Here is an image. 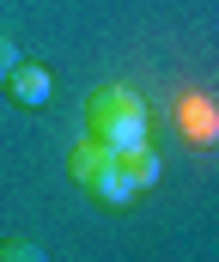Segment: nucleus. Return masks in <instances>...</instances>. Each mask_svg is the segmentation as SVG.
Masks as SVG:
<instances>
[{"label": "nucleus", "instance_id": "obj_1", "mask_svg": "<svg viewBox=\"0 0 219 262\" xmlns=\"http://www.w3.org/2000/svg\"><path fill=\"white\" fill-rule=\"evenodd\" d=\"M0 85H6V98H12V104L43 110V104H49V92H55V73H49V67H37V61H18Z\"/></svg>", "mask_w": 219, "mask_h": 262}, {"label": "nucleus", "instance_id": "obj_2", "mask_svg": "<svg viewBox=\"0 0 219 262\" xmlns=\"http://www.w3.org/2000/svg\"><path fill=\"white\" fill-rule=\"evenodd\" d=\"M85 189H91V201H104V207H128V201L140 195V189H134V177H128V165H122V159H104V165H98V171H91V183H85Z\"/></svg>", "mask_w": 219, "mask_h": 262}, {"label": "nucleus", "instance_id": "obj_3", "mask_svg": "<svg viewBox=\"0 0 219 262\" xmlns=\"http://www.w3.org/2000/svg\"><path fill=\"white\" fill-rule=\"evenodd\" d=\"M98 140L116 152V159H128V152H140V146H152V134H146V110H128V116H116V122H104L98 128Z\"/></svg>", "mask_w": 219, "mask_h": 262}, {"label": "nucleus", "instance_id": "obj_4", "mask_svg": "<svg viewBox=\"0 0 219 262\" xmlns=\"http://www.w3.org/2000/svg\"><path fill=\"white\" fill-rule=\"evenodd\" d=\"M128 110H146V104L134 98V92H128V85H116V79H110V85H98V92L85 98V116H91V134L104 128V122H116V116H128Z\"/></svg>", "mask_w": 219, "mask_h": 262}, {"label": "nucleus", "instance_id": "obj_5", "mask_svg": "<svg viewBox=\"0 0 219 262\" xmlns=\"http://www.w3.org/2000/svg\"><path fill=\"white\" fill-rule=\"evenodd\" d=\"M104 159H116V152H110V146H104L98 134H85V140H73V152H67V177H73V183H91V171H98Z\"/></svg>", "mask_w": 219, "mask_h": 262}, {"label": "nucleus", "instance_id": "obj_6", "mask_svg": "<svg viewBox=\"0 0 219 262\" xmlns=\"http://www.w3.org/2000/svg\"><path fill=\"white\" fill-rule=\"evenodd\" d=\"M122 165H128L134 189H152V183H158V152H152V146H140V152H128Z\"/></svg>", "mask_w": 219, "mask_h": 262}, {"label": "nucleus", "instance_id": "obj_7", "mask_svg": "<svg viewBox=\"0 0 219 262\" xmlns=\"http://www.w3.org/2000/svg\"><path fill=\"white\" fill-rule=\"evenodd\" d=\"M0 262H43L37 238H0Z\"/></svg>", "mask_w": 219, "mask_h": 262}, {"label": "nucleus", "instance_id": "obj_8", "mask_svg": "<svg viewBox=\"0 0 219 262\" xmlns=\"http://www.w3.org/2000/svg\"><path fill=\"white\" fill-rule=\"evenodd\" d=\"M12 67H18V49H12V37H0V79H6Z\"/></svg>", "mask_w": 219, "mask_h": 262}]
</instances>
